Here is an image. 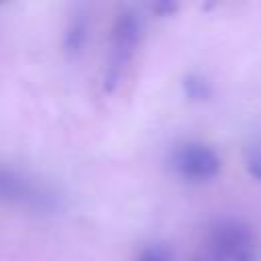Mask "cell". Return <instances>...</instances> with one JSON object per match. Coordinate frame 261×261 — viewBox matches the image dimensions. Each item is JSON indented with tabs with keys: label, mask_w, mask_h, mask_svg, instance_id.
Instances as JSON below:
<instances>
[{
	"label": "cell",
	"mask_w": 261,
	"mask_h": 261,
	"mask_svg": "<svg viewBox=\"0 0 261 261\" xmlns=\"http://www.w3.org/2000/svg\"><path fill=\"white\" fill-rule=\"evenodd\" d=\"M0 202L35 212H53L59 210V196L47 184L33 179L31 175L0 165Z\"/></svg>",
	"instance_id": "6da1fadb"
},
{
	"label": "cell",
	"mask_w": 261,
	"mask_h": 261,
	"mask_svg": "<svg viewBox=\"0 0 261 261\" xmlns=\"http://www.w3.org/2000/svg\"><path fill=\"white\" fill-rule=\"evenodd\" d=\"M141 18L135 10H122L112 27V41H110V57L104 69V77H102V88L104 92H114V88L120 82V75L124 71V67L128 65L139 39H141Z\"/></svg>",
	"instance_id": "7a4b0ae2"
},
{
	"label": "cell",
	"mask_w": 261,
	"mask_h": 261,
	"mask_svg": "<svg viewBox=\"0 0 261 261\" xmlns=\"http://www.w3.org/2000/svg\"><path fill=\"white\" fill-rule=\"evenodd\" d=\"M212 249L218 257L228 261H257L253 230L234 218H226L214 224L210 232Z\"/></svg>",
	"instance_id": "3957f363"
},
{
	"label": "cell",
	"mask_w": 261,
	"mask_h": 261,
	"mask_svg": "<svg viewBox=\"0 0 261 261\" xmlns=\"http://www.w3.org/2000/svg\"><path fill=\"white\" fill-rule=\"evenodd\" d=\"M171 165L181 179L202 184L220 173L222 161L212 147L204 143H186L173 153Z\"/></svg>",
	"instance_id": "277c9868"
},
{
	"label": "cell",
	"mask_w": 261,
	"mask_h": 261,
	"mask_svg": "<svg viewBox=\"0 0 261 261\" xmlns=\"http://www.w3.org/2000/svg\"><path fill=\"white\" fill-rule=\"evenodd\" d=\"M88 33H90V20H88V12L80 6L71 12L65 33H63V49L67 53V57L75 59L84 53V47L88 43Z\"/></svg>",
	"instance_id": "5b68a950"
},
{
	"label": "cell",
	"mask_w": 261,
	"mask_h": 261,
	"mask_svg": "<svg viewBox=\"0 0 261 261\" xmlns=\"http://www.w3.org/2000/svg\"><path fill=\"white\" fill-rule=\"evenodd\" d=\"M181 90L190 102H208L212 98V84L202 73H188L181 82Z\"/></svg>",
	"instance_id": "8992f818"
},
{
	"label": "cell",
	"mask_w": 261,
	"mask_h": 261,
	"mask_svg": "<svg viewBox=\"0 0 261 261\" xmlns=\"http://www.w3.org/2000/svg\"><path fill=\"white\" fill-rule=\"evenodd\" d=\"M245 169L255 181H261V147L259 145L247 147V151H245Z\"/></svg>",
	"instance_id": "52a82bcc"
},
{
	"label": "cell",
	"mask_w": 261,
	"mask_h": 261,
	"mask_svg": "<svg viewBox=\"0 0 261 261\" xmlns=\"http://www.w3.org/2000/svg\"><path fill=\"white\" fill-rule=\"evenodd\" d=\"M135 261H171V257L163 247H147L139 253Z\"/></svg>",
	"instance_id": "ba28073f"
},
{
	"label": "cell",
	"mask_w": 261,
	"mask_h": 261,
	"mask_svg": "<svg viewBox=\"0 0 261 261\" xmlns=\"http://www.w3.org/2000/svg\"><path fill=\"white\" fill-rule=\"evenodd\" d=\"M175 8H177V6H175V4H169V2H159V4H155V6H153V10H157V12H159V14H163V16L171 14Z\"/></svg>",
	"instance_id": "9c48e42d"
},
{
	"label": "cell",
	"mask_w": 261,
	"mask_h": 261,
	"mask_svg": "<svg viewBox=\"0 0 261 261\" xmlns=\"http://www.w3.org/2000/svg\"><path fill=\"white\" fill-rule=\"evenodd\" d=\"M194 261H202V259H194Z\"/></svg>",
	"instance_id": "30bf717a"
}]
</instances>
